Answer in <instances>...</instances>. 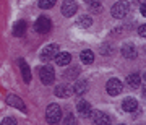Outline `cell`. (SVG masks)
<instances>
[{"mask_svg": "<svg viewBox=\"0 0 146 125\" xmlns=\"http://www.w3.org/2000/svg\"><path fill=\"white\" fill-rule=\"evenodd\" d=\"M55 94L58 98H68L72 94V89L68 88V84H58L55 86Z\"/></svg>", "mask_w": 146, "mask_h": 125, "instance_id": "obj_16", "label": "cell"}, {"mask_svg": "<svg viewBox=\"0 0 146 125\" xmlns=\"http://www.w3.org/2000/svg\"><path fill=\"white\" fill-rule=\"evenodd\" d=\"M20 62V67H21V73H23V80H25V83H29L31 81V70H29V67H28V63L23 60V59H20L18 60Z\"/></svg>", "mask_w": 146, "mask_h": 125, "instance_id": "obj_13", "label": "cell"}, {"mask_svg": "<svg viewBox=\"0 0 146 125\" xmlns=\"http://www.w3.org/2000/svg\"><path fill=\"white\" fill-rule=\"evenodd\" d=\"M62 119V109L58 104H49L46 109V120L47 124H58Z\"/></svg>", "mask_w": 146, "mask_h": 125, "instance_id": "obj_1", "label": "cell"}, {"mask_svg": "<svg viewBox=\"0 0 146 125\" xmlns=\"http://www.w3.org/2000/svg\"><path fill=\"white\" fill-rule=\"evenodd\" d=\"M86 89H88V83L86 81H78V83L73 86V93L78 94V96H83L86 93Z\"/></svg>", "mask_w": 146, "mask_h": 125, "instance_id": "obj_20", "label": "cell"}, {"mask_svg": "<svg viewBox=\"0 0 146 125\" xmlns=\"http://www.w3.org/2000/svg\"><path fill=\"white\" fill-rule=\"evenodd\" d=\"M89 10L93 11V13H101V11H102V7H101L99 2H96V3H91V5H89Z\"/></svg>", "mask_w": 146, "mask_h": 125, "instance_id": "obj_22", "label": "cell"}, {"mask_svg": "<svg viewBox=\"0 0 146 125\" xmlns=\"http://www.w3.org/2000/svg\"><path fill=\"white\" fill-rule=\"evenodd\" d=\"M39 78H41V81L44 84L54 83V80H55V72H54V68L49 67V65L42 67L41 70H39Z\"/></svg>", "mask_w": 146, "mask_h": 125, "instance_id": "obj_4", "label": "cell"}, {"mask_svg": "<svg viewBox=\"0 0 146 125\" xmlns=\"http://www.w3.org/2000/svg\"><path fill=\"white\" fill-rule=\"evenodd\" d=\"M7 104H10V106H13V107H16V109L26 112V106H25V102H23L18 96H15V94H8V96H7Z\"/></svg>", "mask_w": 146, "mask_h": 125, "instance_id": "obj_9", "label": "cell"}, {"mask_svg": "<svg viewBox=\"0 0 146 125\" xmlns=\"http://www.w3.org/2000/svg\"><path fill=\"white\" fill-rule=\"evenodd\" d=\"M122 109L125 110V112H135L138 109V101L135 98H127L123 99V102H122Z\"/></svg>", "mask_w": 146, "mask_h": 125, "instance_id": "obj_11", "label": "cell"}, {"mask_svg": "<svg viewBox=\"0 0 146 125\" xmlns=\"http://www.w3.org/2000/svg\"><path fill=\"white\" fill-rule=\"evenodd\" d=\"M25 31H26V21H23V20L16 21V25L13 26V34L18 36V37H21L23 34H25Z\"/></svg>", "mask_w": 146, "mask_h": 125, "instance_id": "obj_17", "label": "cell"}, {"mask_svg": "<svg viewBox=\"0 0 146 125\" xmlns=\"http://www.w3.org/2000/svg\"><path fill=\"white\" fill-rule=\"evenodd\" d=\"M80 59H81V62H83L84 65H91V63L94 62V52L93 51H89V49H86V51L81 52Z\"/></svg>", "mask_w": 146, "mask_h": 125, "instance_id": "obj_15", "label": "cell"}, {"mask_svg": "<svg viewBox=\"0 0 146 125\" xmlns=\"http://www.w3.org/2000/svg\"><path fill=\"white\" fill-rule=\"evenodd\" d=\"M146 0H133V3H135V5H141V3H145Z\"/></svg>", "mask_w": 146, "mask_h": 125, "instance_id": "obj_27", "label": "cell"}, {"mask_svg": "<svg viewBox=\"0 0 146 125\" xmlns=\"http://www.w3.org/2000/svg\"><path fill=\"white\" fill-rule=\"evenodd\" d=\"M122 55L125 59H135L136 57V49L133 44H125L122 47Z\"/></svg>", "mask_w": 146, "mask_h": 125, "instance_id": "obj_14", "label": "cell"}, {"mask_svg": "<svg viewBox=\"0 0 146 125\" xmlns=\"http://www.w3.org/2000/svg\"><path fill=\"white\" fill-rule=\"evenodd\" d=\"M34 29H36L39 34H47V33L52 29V21L49 20V16H39L34 23Z\"/></svg>", "mask_w": 146, "mask_h": 125, "instance_id": "obj_3", "label": "cell"}, {"mask_svg": "<svg viewBox=\"0 0 146 125\" xmlns=\"http://www.w3.org/2000/svg\"><path fill=\"white\" fill-rule=\"evenodd\" d=\"M65 124H70V125L75 124V119H73V115H72V114H68L67 117H65Z\"/></svg>", "mask_w": 146, "mask_h": 125, "instance_id": "obj_25", "label": "cell"}, {"mask_svg": "<svg viewBox=\"0 0 146 125\" xmlns=\"http://www.w3.org/2000/svg\"><path fill=\"white\" fill-rule=\"evenodd\" d=\"M89 117L93 119V122L96 125H107V124H110L109 115L104 114V112H101V110H91Z\"/></svg>", "mask_w": 146, "mask_h": 125, "instance_id": "obj_7", "label": "cell"}, {"mask_svg": "<svg viewBox=\"0 0 146 125\" xmlns=\"http://www.w3.org/2000/svg\"><path fill=\"white\" fill-rule=\"evenodd\" d=\"M84 2H86L88 5H91V3H96V2H99V0H84Z\"/></svg>", "mask_w": 146, "mask_h": 125, "instance_id": "obj_28", "label": "cell"}, {"mask_svg": "<svg viewBox=\"0 0 146 125\" xmlns=\"http://www.w3.org/2000/svg\"><path fill=\"white\" fill-rule=\"evenodd\" d=\"M78 10V5L75 0H63L62 3V15L63 16H73Z\"/></svg>", "mask_w": 146, "mask_h": 125, "instance_id": "obj_8", "label": "cell"}, {"mask_svg": "<svg viewBox=\"0 0 146 125\" xmlns=\"http://www.w3.org/2000/svg\"><path fill=\"white\" fill-rule=\"evenodd\" d=\"M2 124H3V125H15L16 120L13 119V117H5V119L2 120Z\"/></svg>", "mask_w": 146, "mask_h": 125, "instance_id": "obj_23", "label": "cell"}, {"mask_svg": "<svg viewBox=\"0 0 146 125\" xmlns=\"http://www.w3.org/2000/svg\"><path fill=\"white\" fill-rule=\"evenodd\" d=\"M57 52H58V46L57 44H49V46H46L44 49H42L41 59L44 60V62H49V60H52V59L55 57V54Z\"/></svg>", "mask_w": 146, "mask_h": 125, "instance_id": "obj_6", "label": "cell"}, {"mask_svg": "<svg viewBox=\"0 0 146 125\" xmlns=\"http://www.w3.org/2000/svg\"><path fill=\"white\" fill-rule=\"evenodd\" d=\"M127 83H128V86H131V88H138V86L141 84L140 75H138V73H133V75H128V76H127Z\"/></svg>", "mask_w": 146, "mask_h": 125, "instance_id": "obj_19", "label": "cell"}, {"mask_svg": "<svg viewBox=\"0 0 146 125\" xmlns=\"http://www.w3.org/2000/svg\"><path fill=\"white\" fill-rule=\"evenodd\" d=\"M76 25H78L80 28H89L91 25H93V18L89 15H83L80 16L78 20H76Z\"/></svg>", "mask_w": 146, "mask_h": 125, "instance_id": "obj_18", "label": "cell"}, {"mask_svg": "<svg viewBox=\"0 0 146 125\" xmlns=\"http://www.w3.org/2000/svg\"><path fill=\"white\" fill-rule=\"evenodd\" d=\"M55 5V0H39V7L44 8V10H49Z\"/></svg>", "mask_w": 146, "mask_h": 125, "instance_id": "obj_21", "label": "cell"}, {"mask_svg": "<svg viewBox=\"0 0 146 125\" xmlns=\"http://www.w3.org/2000/svg\"><path fill=\"white\" fill-rule=\"evenodd\" d=\"M54 60H55L57 65L65 67V65H68V63L72 62V55H70L68 52H57L55 54V57H54Z\"/></svg>", "mask_w": 146, "mask_h": 125, "instance_id": "obj_10", "label": "cell"}, {"mask_svg": "<svg viewBox=\"0 0 146 125\" xmlns=\"http://www.w3.org/2000/svg\"><path fill=\"white\" fill-rule=\"evenodd\" d=\"M145 5H146V2L140 5V11H141V15H143V16H146V7Z\"/></svg>", "mask_w": 146, "mask_h": 125, "instance_id": "obj_26", "label": "cell"}, {"mask_svg": "<svg viewBox=\"0 0 146 125\" xmlns=\"http://www.w3.org/2000/svg\"><path fill=\"white\" fill-rule=\"evenodd\" d=\"M128 11H130V3H128L127 0H120V2H117V3L112 7V11H110V13H112L114 18L120 20V18H123Z\"/></svg>", "mask_w": 146, "mask_h": 125, "instance_id": "obj_2", "label": "cell"}, {"mask_svg": "<svg viewBox=\"0 0 146 125\" xmlns=\"http://www.w3.org/2000/svg\"><path fill=\"white\" fill-rule=\"evenodd\" d=\"M76 109H78V114L81 117H89L93 107H91V104H89L88 101H80L78 104H76Z\"/></svg>", "mask_w": 146, "mask_h": 125, "instance_id": "obj_12", "label": "cell"}, {"mask_svg": "<svg viewBox=\"0 0 146 125\" xmlns=\"http://www.w3.org/2000/svg\"><path fill=\"white\" fill-rule=\"evenodd\" d=\"M138 34H140V37L146 36V25H141V26L138 28Z\"/></svg>", "mask_w": 146, "mask_h": 125, "instance_id": "obj_24", "label": "cell"}, {"mask_svg": "<svg viewBox=\"0 0 146 125\" xmlns=\"http://www.w3.org/2000/svg\"><path fill=\"white\" fill-rule=\"evenodd\" d=\"M106 89H107V93H109L110 96H119V94L123 91V84L120 83V80L110 78L109 81H107V84H106Z\"/></svg>", "mask_w": 146, "mask_h": 125, "instance_id": "obj_5", "label": "cell"}]
</instances>
